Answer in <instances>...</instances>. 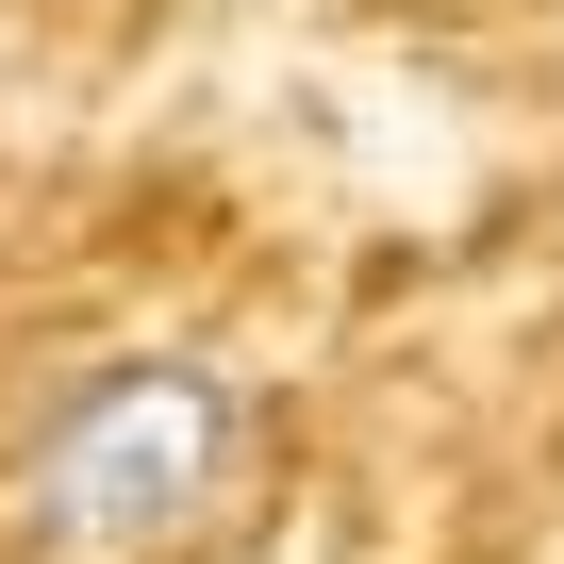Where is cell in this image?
<instances>
[{"label":"cell","mask_w":564,"mask_h":564,"mask_svg":"<svg viewBox=\"0 0 564 564\" xmlns=\"http://www.w3.org/2000/svg\"><path fill=\"white\" fill-rule=\"evenodd\" d=\"M216 481H232V382H216V366H117V382H84V399L34 432V481H18V498H34L51 547L133 564V547L199 531Z\"/></svg>","instance_id":"cell-1"}]
</instances>
